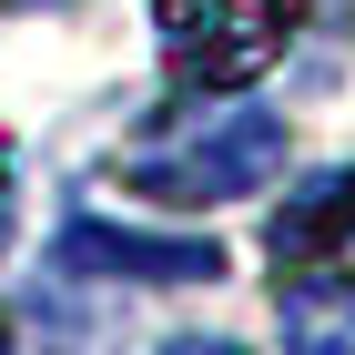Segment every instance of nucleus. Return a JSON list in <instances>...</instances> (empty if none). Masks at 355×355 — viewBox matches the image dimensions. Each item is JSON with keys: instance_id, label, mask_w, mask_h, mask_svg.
I'll use <instances>...</instances> for the list:
<instances>
[{"instance_id": "nucleus-1", "label": "nucleus", "mask_w": 355, "mask_h": 355, "mask_svg": "<svg viewBox=\"0 0 355 355\" xmlns=\"http://www.w3.org/2000/svg\"><path fill=\"white\" fill-rule=\"evenodd\" d=\"M304 0H163V61L203 92H234L284 61Z\"/></svg>"}, {"instance_id": "nucleus-2", "label": "nucleus", "mask_w": 355, "mask_h": 355, "mask_svg": "<svg viewBox=\"0 0 355 355\" xmlns=\"http://www.w3.org/2000/svg\"><path fill=\"white\" fill-rule=\"evenodd\" d=\"M274 173H284V122H274V112H223L214 132H183V142H163V153H142L132 183L153 193V203H244Z\"/></svg>"}, {"instance_id": "nucleus-8", "label": "nucleus", "mask_w": 355, "mask_h": 355, "mask_svg": "<svg viewBox=\"0 0 355 355\" xmlns=\"http://www.w3.org/2000/svg\"><path fill=\"white\" fill-rule=\"evenodd\" d=\"M0 355H10V325H0Z\"/></svg>"}, {"instance_id": "nucleus-7", "label": "nucleus", "mask_w": 355, "mask_h": 355, "mask_svg": "<svg viewBox=\"0 0 355 355\" xmlns=\"http://www.w3.org/2000/svg\"><path fill=\"white\" fill-rule=\"evenodd\" d=\"M0 193H10V142H0Z\"/></svg>"}, {"instance_id": "nucleus-4", "label": "nucleus", "mask_w": 355, "mask_h": 355, "mask_svg": "<svg viewBox=\"0 0 355 355\" xmlns=\"http://www.w3.org/2000/svg\"><path fill=\"white\" fill-rule=\"evenodd\" d=\"M274 264H315V254L355 244V173H325V183H304L284 214H274Z\"/></svg>"}, {"instance_id": "nucleus-6", "label": "nucleus", "mask_w": 355, "mask_h": 355, "mask_svg": "<svg viewBox=\"0 0 355 355\" xmlns=\"http://www.w3.org/2000/svg\"><path fill=\"white\" fill-rule=\"evenodd\" d=\"M163 355H244V345H223V335H183V345H163Z\"/></svg>"}, {"instance_id": "nucleus-3", "label": "nucleus", "mask_w": 355, "mask_h": 355, "mask_svg": "<svg viewBox=\"0 0 355 355\" xmlns=\"http://www.w3.org/2000/svg\"><path fill=\"white\" fill-rule=\"evenodd\" d=\"M51 264L61 274H112V284H214L223 244H193V234H122V223H61Z\"/></svg>"}, {"instance_id": "nucleus-5", "label": "nucleus", "mask_w": 355, "mask_h": 355, "mask_svg": "<svg viewBox=\"0 0 355 355\" xmlns=\"http://www.w3.org/2000/svg\"><path fill=\"white\" fill-rule=\"evenodd\" d=\"M284 355H355V274L284 295Z\"/></svg>"}]
</instances>
